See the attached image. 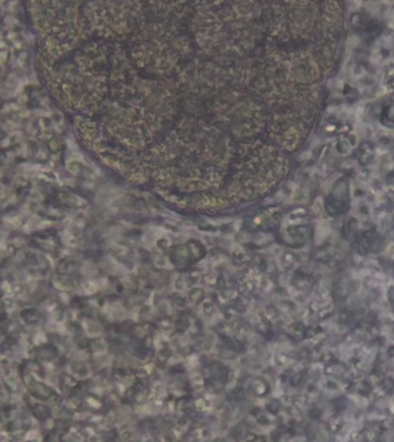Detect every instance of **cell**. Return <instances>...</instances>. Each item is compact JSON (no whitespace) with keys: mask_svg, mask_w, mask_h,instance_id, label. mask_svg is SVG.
I'll list each match as a JSON object with an SVG mask.
<instances>
[{"mask_svg":"<svg viewBox=\"0 0 394 442\" xmlns=\"http://www.w3.org/2000/svg\"><path fill=\"white\" fill-rule=\"evenodd\" d=\"M373 153V149L372 145L369 143H363L361 144V147L357 150V156L360 157V159L362 158H371Z\"/></svg>","mask_w":394,"mask_h":442,"instance_id":"cell-2","label":"cell"},{"mask_svg":"<svg viewBox=\"0 0 394 442\" xmlns=\"http://www.w3.org/2000/svg\"><path fill=\"white\" fill-rule=\"evenodd\" d=\"M381 122L387 127L394 128V104L388 105L381 114Z\"/></svg>","mask_w":394,"mask_h":442,"instance_id":"cell-1","label":"cell"}]
</instances>
